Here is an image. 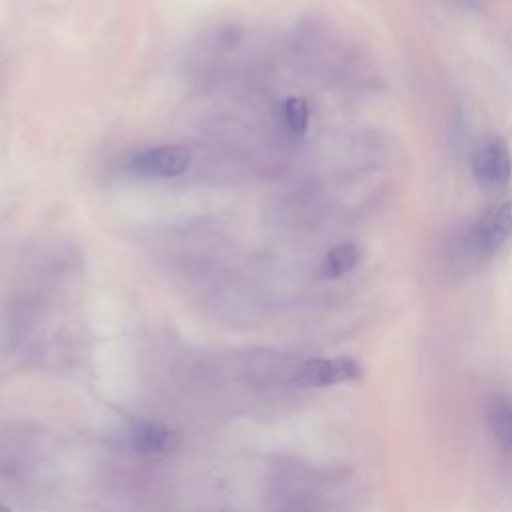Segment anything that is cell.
<instances>
[{
	"mask_svg": "<svg viewBox=\"0 0 512 512\" xmlns=\"http://www.w3.org/2000/svg\"><path fill=\"white\" fill-rule=\"evenodd\" d=\"M472 174L476 184L492 194L506 190L512 176V156L500 136H484L472 150Z\"/></svg>",
	"mask_w": 512,
	"mask_h": 512,
	"instance_id": "obj_1",
	"label": "cell"
},
{
	"mask_svg": "<svg viewBox=\"0 0 512 512\" xmlns=\"http://www.w3.org/2000/svg\"><path fill=\"white\" fill-rule=\"evenodd\" d=\"M190 152L180 144H160L134 152L128 158V170L142 178H176L190 166Z\"/></svg>",
	"mask_w": 512,
	"mask_h": 512,
	"instance_id": "obj_2",
	"label": "cell"
},
{
	"mask_svg": "<svg viewBox=\"0 0 512 512\" xmlns=\"http://www.w3.org/2000/svg\"><path fill=\"white\" fill-rule=\"evenodd\" d=\"M512 236V200L490 208L472 228L466 238L468 250L478 256H492Z\"/></svg>",
	"mask_w": 512,
	"mask_h": 512,
	"instance_id": "obj_3",
	"label": "cell"
},
{
	"mask_svg": "<svg viewBox=\"0 0 512 512\" xmlns=\"http://www.w3.org/2000/svg\"><path fill=\"white\" fill-rule=\"evenodd\" d=\"M362 376V366L350 356L312 358L306 360L294 374L296 384L308 388H326L342 382H354Z\"/></svg>",
	"mask_w": 512,
	"mask_h": 512,
	"instance_id": "obj_4",
	"label": "cell"
},
{
	"mask_svg": "<svg viewBox=\"0 0 512 512\" xmlns=\"http://www.w3.org/2000/svg\"><path fill=\"white\" fill-rule=\"evenodd\" d=\"M134 444L144 450V452H154V454H166L178 448L180 438L176 432L170 428L158 424V422H142L134 428L132 432Z\"/></svg>",
	"mask_w": 512,
	"mask_h": 512,
	"instance_id": "obj_5",
	"label": "cell"
},
{
	"mask_svg": "<svg viewBox=\"0 0 512 512\" xmlns=\"http://www.w3.org/2000/svg\"><path fill=\"white\" fill-rule=\"evenodd\" d=\"M358 264H360L358 246L352 244V242H344V244H338V246H334L326 252V256L322 260V266H320V274L328 280L342 278L348 272H352Z\"/></svg>",
	"mask_w": 512,
	"mask_h": 512,
	"instance_id": "obj_6",
	"label": "cell"
},
{
	"mask_svg": "<svg viewBox=\"0 0 512 512\" xmlns=\"http://www.w3.org/2000/svg\"><path fill=\"white\" fill-rule=\"evenodd\" d=\"M280 118L292 136H304L308 130L310 110L304 98L290 96L280 104Z\"/></svg>",
	"mask_w": 512,
	"mask_h": 512,
	"instance_id": "obj_7",
	"label": "cell"
},
{
	"mask_svg": "<svg viewBox=\"0 0 512 512\" xmlns=\"http://www.w3.org/2000/svg\"><path fill=\"white\" fill-rule=\"evenodd\" d=\"M488 422L498 444L512 456V406L498 402L488 412Z\"/></svg>",
	"mask_w": 512,
	"mask_h": 512,
	"instance_id": "obj_8",
	"label": "cell"
},
{
	"mask_svg": "<svg viewBox=\"0 0 512 512\" xmlns=\"http://www.w3.org/2000/svg\"><path fill=\"white\" fill-rule=\"evenodd\" d=\"M0 512H10V510H8L4 504H0Z\"/></svg>",
	"mask_w": 512,
	"mask_h": 512,
	"instance_id": "obj_9",
	"label": "cell"
}]
</instances>
